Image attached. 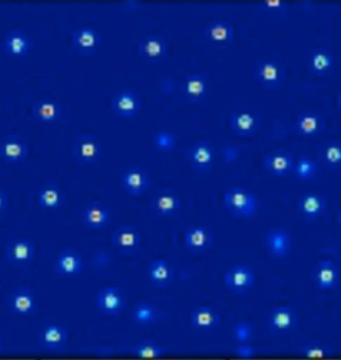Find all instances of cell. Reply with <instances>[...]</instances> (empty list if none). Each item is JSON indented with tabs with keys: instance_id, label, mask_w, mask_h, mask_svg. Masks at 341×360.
Masks as SVG:
<instances>
[{
	"instance_id": "1",
	"label": "cell",
	"mask_w": 341,
	"mask_h": 360,
	"mask_svg": "<svg viewBox=\"0 0 341 360\" xmlns=\"http://www.w3.org/2000/svg\"><path fill=\"white\" fill-rule=\"evenodd\" d=\"M223 200L226 210L235 218H252L259 210V202L252 191L240 186L228 188Z\"/></svg>"
},
{
	"instance_id": "2",
	"label": "cell",
	"mask_w": 341,
	"mask_h": 360,
	"mask_svg": "<svg viewBox=\"0 0 341 360\" xmlns=\"http://www.w3.org/2000/svg\"><path fill=\"white\" fill-rule=\"evenodd\" d=\"M299 324L300 319L296 309L287 304L275 306L266 319L268 330L275 335L292 334L296 331Z\"/></svg>"
},
{
	"instance_id": "3",
	"label": "cell",
	"mask_w": 341,
	"mask_h": 360,
	"mask_svg": "<svg viewBox=\"0 0 341 360\" xmlns=\"http://www.w3.org/2000/svg\"><path fill=\"white\" fill-rule=\"evenodd\" d=\"M103 146L94 134H80L72 144V156L80 165H95L101 160Z\"/></svg>"
},
{
	"instance_id": "4",
	"label": "cell",
	"mask_w": 341,
	"mask_h": 360,
	"mask_svg": "<svg viewBox=\"0 0 341 360\" xmlns=\"http://www.w3.org/2000/svg\"><path fill=\"white\" fill-rule=\"evenodd\" d=\"M255 272L247 264H235L224 274V285L235 295L247 294L255 284Z\"/></svg>"
},
{
	"instance_id": "5",
	"label": "cell",
	"mask_w": 341,
	"mask_h": 360,
	"mask_svg": "<svg viewBox=\"0 0 341 360\" xmlns=\"http://www.w3.org/2000/svg\"><path fill=\"white\" fill-rule=\"evenodd\" d=\"M138 53L147 65H159L168 55V41L162 35H146L138 43Z\"/></svg>"
},
{
	"instance_id": "6",
	"label": "cell",
	"mask_w": 341,
	"mask_h": 360,
	"mask_svg": "<svg viewBox=\"0 0 341 360\" xmlns=\"http://www.w3.org/2000/svg\"><path fill=\"white\" fill-rule=\"evenodd\" d=\"M312 281L319 290L333 291L340 284V267L330 259H321L314 267Z\"/></svg>"
},
{
	"instance_id": "7",
	"label": "cell",
	"mask_w": 341,
	"mask_h": 360,
	"mask_svg": "<svg viewBox=\"0 0 341 360\" xmlns=\"http://www.w3.org/2000/svg\"><path fill=\"white\" fill-rule=\"evenodd\" d=\"M71 40L76 53L84 58L96 55L101 46V32L94 27L84 26L76 28L72 32Z\"/></svg>"
},
{
	"instance_id": "8",
	"label": "cell",
	"mask_w": 341,
	"mask_h": 360,
	"mask_svg": "<svg viewBox=\"0 0 341 360\" xmlns=\"http://www.w3.org/2000/svg\"><path fill=\"white\" fill-rule=\"evenodd\" d=\"M30 147L22 135L8 134L0 142V159L8 165L23 163L28 158Z\"/></svg>"
},
{
	"instance_id": "9",
	"label": "cell",
	"mask_w": 341,
	"mask_h": 360,
	"mask_svg": "<svg viewBox=\"0 0 341 360\" xmlns=\"http://www.w3.org/2000/svg\"><path fill=\"white\" fill-rule=\"evenodd\" d=\"M255 77L263 89L269 91L278 90L285 77V68L278 60L268 59L257 65Z\"/></svg>"
},
{
	"instance_id": "10",
	"label": "cell",
	"mask_w": 341,
	"mask_h": 360,
	"mask_svg": "<svg viewBox=\"0 0 341 360\" xmlns=\"http://www.w3.org/2000/svg\"><path fill=\"white\" fill-rule=\"evenodd\" d=\"M7 260L18 269L28 267L35 259V245L25 238H16L6 247Z\"/></svg>"
},
{
	"instance_id": "11",
	"label": "cell",
	"mask_w": 341,
	"mask_h": 360,
	"mask_svg": "<svg viewBox=\"0 0 341 360\" xmlns=\"http://www.w3.org/2000/svg\"><path fill=\"white\" fill-rule=\"evenodd\" d=\"M204 39L214 49H228L235 40V28L227 20H214L204 28Z\"/></svg>"
},
{
	"instance_id": "12",
	"label": "cell",
	"mask_w": 341,
	"mask_h": 360,
	"mask_svg": "<svg viewBox=\"0 0 341 360\" xmlns=\"http://www.w3.org/2000/svg\"><path fill=\"white\" fill-rule=\"evenodd\" d=\"M7 307L16 316H31L38 311V300L28 287H19L8 296Z\"/></svg>"
},
{
	"instance_id": "13",
	"label": "cell",
	"mask_w": 341,
	"mask_h": 360,
	"mask_svg": "<svg viewBox=\"0 0 341 360\" xmlns=\"http://www.w3.org/2000/svg\"><path fill=\"white\" fill-rule=\"evenodd\" d=\"M266 251L271 257L278 260H283L291 254L292 240L291 232L287 231L285 229H272L266 232L264 238Z\"/></svg>"
},
{
	"instance_id": "14",
	"label": "cell",
	"mask_w": 341,
	"mask_h": 360,
	"mask_svg": "<svg viewBox=\"0 0 341 360\" xmlns=\"http://www.w3.org/2000/svg\"><path fill=\"white\" fill-rule=\"evenodd\" d=\"M114 114L123 119H132L139 114L141 101L136 91L124 89L116 92L111 102Z\"/></svg>"
},
{
	"instance_id": "15",
	"label": "cell",
	"mask_w": 341,
	"mask_h": 360,
	"mask_svg": "<svg viewBox=\"0 0 341 360\" xmlns=\"http://www.w3.org/2000/svg\"><path fill=\"white\" fill-rule=\"evenodd\" d=\"M295 159L293 155L284 148H278L266 155L263 159V168L272 176H288L293 172Z\"/></svg>"
},
{
	"instance_id": "16",
	"label": "cell",
	"mask_w": 341,
	"mask_h": 360,
	"mask_svg": "<svg viewBox=\"0 0 341 360\" xmlns=\"http://www.w3.org/2000/svg\"><path fill=\"white\" fill-rule=\"evenodd\" d=\"M111 242L122 255L131 257L140 248L141 235L134 226H122L115 230Z\"/></svg>"
},
{
	"instance_id": "17",
	"label": "cell",
	"mask_w": 341,
	"mask_h": 360,
	"mask_svg": "<svg viewBox=\"0 0 341 360\" xmlns=\"http://www.w3.org/2000/svg\"><path fill=\"white\" fill-rule=\"evenodd\" d=\"M184 245L193 255H202L214 245V233L204 226H192L184 232Z\"/></svg>"
},
{
	"instance_id": "18",
	"label": "cell",
	"mask_w": 341,
	"mask_h": 360,
	"mask_svg": "<svg viewBox=\"0 0 341 360\" xmlns=\"http://www.w3.org/2000/svg\"><path fill=\"white\" fill-rule=\"evenodd\" d=\"M215 148L207 141L193 143L188 150L191 166L198 172H207L215 165Z\"/></svg>"
},
{
	"instance_id": "19",
	"label": "cell",
	"mask_w": 341,
	"mask_h": 360,
	"mask_svg": "<svg viewBox=\"0 0 341 360\" xmlns=\"http://www.w3.org/2000/svg\"><path fill=\"white\" fill-rule=\"evenodd\" d=\"M181 200L179 193L172 188H160L152 196L151 208L156 215L169 218L180 210Z\"/></svg>"
},
{
	"instance_id": "20",
	"label": "cell",
	"mask_w": 341,
	"mask_h": 360,
	"mask_svg": "<svg viewBox=\"0 0 341 360\" xmlns=\"http://www.w3.org/2000/svg\"><path fill=\"white\" fill-rule=\"evenodd\" d=\"M98 309L105 316H116L126 307V296L117 287H104L98 294Z\"/></svg>"
},
{
	"instance_id": "21",
	"label": "cell",
	"mask_w": 341,
	"mask_h": 360,
	"mask_svg": "<svg viewBox=\"0 0 341 360\" xmlns=\"http://www.w3.org/2000/svg\"><path fill=\"white\" fill-rule=\"evenodd\" d=\"M40 346L52 352H60L67 347L68 343V331L64 326L49 324L43 327L39 333Z\"/></svg>"
},
{
	"instance_id": "22",
	"label": "cell",
	"mask_w": 341,
	"mask_h": 360,
	"mask_svg": "<svg viewBox=\"0 0 341 360\" xmlns=\"http://www.w3.org/2000/svg\"><path fill=\"white\" fill-rule=\"evenodd\" d=\"M84 267L83 259L74 248H63L53 262V270L62 276H76Z\"/></svg>"
},
{
	"instance_id": "23",
	"label": "cell",
	"mask_w": 341,
	"mask_h": 360,
	"mask_svg": "<svg viewBox=\"0 0 341 360\" xmlns=\"http://www.w3.org/2000/svg\"><path fill=\"white\" fill-rule=\"evenodd\" d=\"M297 210L305 220L314 221L326 212L327 199L321 193H304L297 200Z\"/></svg>"
},
{
	"instance_id": "24",
	"label": "cell",
	"mask_w": 341,
	"mask_h": 360,
	"mask_svg": "<svg viewBox=\"0 0 341 360\" xmlns=\"http://www.w3.org/2000/svg\"><path fill=\"white\" fill-rule=\"evenodd\" d=\"M229 123L232 131L239 136H252L262 126L259 115L245 110L232 112Z\"/></svg>"
},
{
	"instance_id": "25",
	"label": "cell",
	"mask_w": 341,
	"mask_h": 360,
	"mask_svg": "<svg viewBox=\"0 0 341 360\" xmlns=\"http://www.w3.org/2000/svg\"><path fill=\"white\" fill-rule=\"evenodd\" d=\"M220 314L211 306H198L190 315L191 327L198 331H211L220 324Z\"/></svg>"
},
{
	"instance_id": "26",
	"label": "cell",
	"mask_w": 341,
	"mask_h": 360,
	"mask_svg": "<svg viewBox=\"0 0 341 360\" xmlns=\"http://www.w3.org/2000/svg\"><path fill=\"white\" fill-rule=\"evenodd\" d=\"M123 190L131 196H140L148 188V175L141 167H131L120 176Z\"/></svg>"
},
{
	"instance_id": "27",
	"label": "cell",
	"mask_w": 341,
	"mask_h": 360,
	"mask_svg": "<svg viewBox=\"0 0 341 360\" xmlns=\"http://www.w3.org/2000/svg\"><path fill=\"white\" fill-rule=\"evenodd\" d=\"M31 115L35 122L43 124L55 123L62 117V105L50 98H41L32 105Z\"/></svg>"
},
{
	"instance_id": "28",
	"label": "cell",
	"mask_w": 341,
	"mask_h": 360,
	"mask_svg": "<svg viewBox=\"0 0 341 360\" xmlns=\"http://www.w3.org/2000/svg\"><path fill=\"white\" fill-rule=\"evenodd\" d=\"M111 212L101 202H91L83 211V223L89 230H101L110 224Z\"/></svg>"
},
{
	"instance_id": "29",
	"label": "cell",
	"mask_w": 341,
	"mask_h": 360,
	"mask_svg": "<svg viewBox=\"0 0 341 360\" xmlns=\"http://www.w3.org/2000/svg\"><path fill=\"white\" fill-rule=\"evenodd\" d=\"M65 196L60 186L55 181L44 183L38 191V203L46 211H55L63 206Z\"/></svg>"
},
{
	"instance_id": "30",
	"label": "cell",
	"mask_w": 341,
	"mask_h": 360,
	"mask_svg": "<svg viewBox=\"0 0 341 360\" xmlns=\"http://www.w3.org/2000/svg\"><path fill=\"white\" fill-rule=\"evenodd\" d=\"M4 52L13 58H25L31 49V40L23 30H11L3 43Z\"/></svg>"
},
{
	"instance_id": "31",
	"label": "cell",
	"mask_w": 341,
	"mask_h": 360,
	"mask_svg": "<svg viewBox=\"0 0 341 360\" xmlns=\"http://www.w3.org/2000/svg\"><path fill=\"white\" fill-rule=\"evenodd\" d=\"M295 127L304 138H314L324 131L326 122L321 115H319L316 112L305 111L296 117Z\"/></svg>"
},
{
	"instance_id": "32",
	"label": "cell",
	"mask_w": 341,
	"mask_h": 360,
	"mask_svg": "<svg viewBox=\"0 0 341 360\" xmlns=\"http://www.w3.org/2000/svg\"><path fill=\"white\" fill-rule=\"evenodd\" d=\"M148 278L155 287L165 290L172 283L175 278V270L168 260L156 259L151 262L148 267Z\"/></svg>"
},
{
	"instance_id": "33",
	"label": "cell",
	"mask_w": 341,
	"mask_h": 360,
	"mask_svg": "<svg viewBox=\"0 0 341 360\" xmlns=\"http://www.w3.org/2000/svg\"><path fill=\"white\" fill-rule=\"evenodd\" d=\"M183 92L191 103H200L208 94V83L202 74H190L184 79Z\"/></svg>"
},
{
	"instance_id": "34",
	"label": "cell",
	"mask_w": 341,
	"mask_h": 360,
	"mask_svg": "<svg viewBox=\"0 0 341 360\" xmlns=\"http://www.w3.org/2000/svg\"><path fill=\"white\" fill-rule=\"evenodd\" d=\"M335 65V58L327 49H316L309 55V70L317 77H327Z\"/></svg>"
},
{
	"instance_id": "35",
	"label": "cell",
	"mask_w": 341,
	"mask_h": 360,
	"mask_svg": "<svg viewBox=\"0 0 341 360\" xmlns=\"http://www.w3.org/2000/svg\"><path fill=\"white\" fill-rule=\"evenodd\" d=\"M296 354L307 359H328L335 355V348L323 340H309L296 348Z\"/></svg>"
},
{
	"instance_id": "36",
	"label": "cell",
	"mask_w": 341,
	"mask_h": 360,
	"mask_svg": "<svg viewBox=\"0 0 341 360\" xmlns=\"http://www.w3.org/2000/svg\"><path fill=\"white\" fill-rule=\"evenodd\" d=\"M319 158L321 163L333 171L341 168V142L340 141H328L323 143L319 150Z\"/></svg>"
},
{
	"instance_id": "37",
	"label": "cell",
	"mask_w": 341,
	"mask_h": 360,
	"mask_svg": "<svg viewBox=\"0 0 341 360\" xmlns=\"http://www.w3.org/2000/svg\"><path fill=\"white\" fill-rule=\"evenodd\" d=\"M319 171V165L316 160L309 156V155H300L297 160H295V167H293V175L302 181L311 180L316 176Z\"/></svg>"
},
{
	"instance_id": "38",
	"label": "cell",
	"mask_w": 341,
	"mask_h": 360,
	"mask_svg": "<svg viewBox=\"0 0 341 360\" xmlns=\"http://www.w3.org/2000/svg\"><path fill=\"white\" fill-rule=\"evenodd\" d=\"M131 352L141 359H159L167 354V348L152 340H143L132 346Z\"/></svg>"
},
{
	"instance_id": "39",
	"label": "cell",
	"mask_w": 341,
	"mask_h": 360,
	"mask_svg": "<svg viewBox=\"0 0 341 360\" xmlns=\"http://www.w3.org/2000/svg\"><path fill=\"white\" fill-rule=\"evenodd\" d=\"M159 318L157 309L148 302H140L135 309H132V319L139 326H147L156 322Z\"/></svg>"
},
{
	"instance_id": "40",
	"label": "cell",
	"mask_w": 341,
	"mask_h": 360,
	"mask_svg": "<svg viewBox=\"0 0 341 360\" xmlns=\"http://www.w3.org/2000/svg\"><path fill=\"white\" fill-rule=\"evenodd\" d=\"M255 338V328L252 323L248 321H239L232 328V339L235 343H250Z\"/></svg>"
},
{
	"instance_id": "41",
	"label": "cell",
	"mask_w": 341,
	"mask_h": 360,
	"mask_svg": "<svg viewBox=\"0 0 341 360\" xmlns=\"http://www.w3.org/2000/svg\"><path fill=\"white\" fill-rule=\"evenodd\" d=\"M153 144L159 151L163 153H168L172 151L176 147L177 139L176 136L172 132L168 131H160L157 134L153 135Z\"/></svg>"
},
{
	"instance_id": "42",
	"label": "cell",
	"mask_w": 341,
	"mask_h": 360,
	"mask_svg": "<svg viewBox=\"0 0 341 360\" xmlns=\"http://www.w3.org/2000/svg\"><path fill=\"white\" fill-rule=\"evenodd\" d=\"M233 354L240 359H252L257 355V348L253 346L252 342L236 343V346L233 347Z\"/></svg>"
},
{
	"instance_id": "43",
	"label": "cell",
	"mask_w": 341,
	"mask_h": 360,
	"mask_svg": "<svg viewBox=\"0 0 341 360\" xmlns=\"http://www.w3.org/2000/svg\"><path fill=\"white\" fill-rule=\"evenodd\" d=\"M262 6L266 8L268 13H284L288 8V3L284 0H268V1H263Z\"/></svg>"
},
{
	"instance_id": "44",
	"label": "cell",
	"mask_w": 341,
	"mask_h": 360,
	"mask_svg": "<svg viewBox=\"0 0 341 360\" xmlns=\"http://www.w3.org/2000/svg\"><path fill=\"white\" fill-rule=\"evenodd\" d=\"M7 207H8V196L3 188H0V217L6 212Z\"/></svg>"
},
{
	"instance_id": "45",
	"label": "cell",
	"mask_w": 341,
	"mask_h": 360,
	"mask_svg": "<svg viewBox=\"0 0 341 360\" xmlns=\"http://www.w3.org/2000/svg\"><path fill=\"white\" fill-rule=\"evenodd\" d=\"M336 223H337V226H339V229L341 230V208L339 210V212H337V217H336Z\"/></svg>"
},
{
	"instance_id": "46",
	"label": "cell",
	"mask_w": 341,
	"mask_h": 360,
	"mask_svg": "<svg viewBox=\"0 0 341 360\" xmlns=\"http://www.w3.org/2000/svg\"><path fill=\"white\" fill-rule=\"evenodd\" d=\"M336 102H337V105H339V108L341 110V90L339 91V94H337V99H336Z\"/></svg>"
},
{
	"instance_id": "47",
	"label": "cell",
	"mask_w": 341,
	"mask_h": 360,
	"mask_svg": "<svg viewBox=\"0 0 341 360\" xmlns=\"http://www.w3.org/2000/svg\"><path fill=\"white\" fill-rule=\"evenodd\" d=\"M1 348H3V345H1V339H0V352H1Z\"/></svg>"
}]
</instances>
